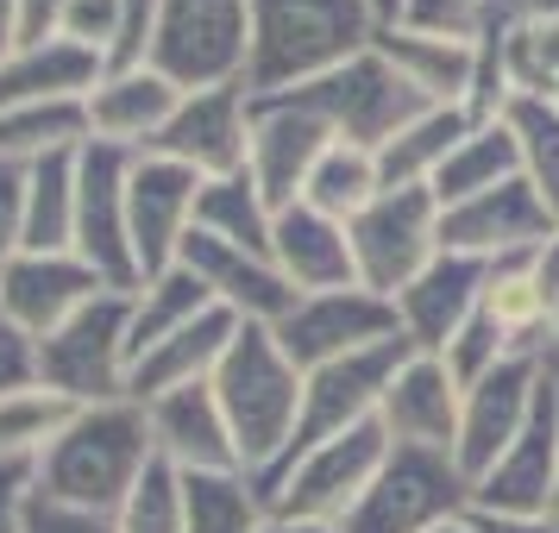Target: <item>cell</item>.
<instances>
[{"instance_id": "31", "label": "cell", "mask_w": 559, "mask_h": 533, "mask_svg": "<svg viewBox=\"0 0 559 533\" xmlns=\"http://www.w3.org/2000/svg\"><path fill=\"white\" fill-rule=\"evenodd\" d=\"M88 152V101H32L0 107V163H51Z\"/></svg>"}, {"instance_id": "58", "label": "cell", "mask_w": 559, "mask_h": 533, "mask_svg": "<svg viewBox=\"0 0 559 533\" xmlns=\"http://www.w3.org/2000/svg\"><path fill=\"white\" fill-rule=\"evenodd\" d=\"M547 327H554V358H559V295H554V320Z\"/></svg>"}, {"instance_id": "54", "label": "cell", "mask_w": 559, "mask_h": 533, "mask_svg": "<svg viewBox=\"0 0 559 533\" xmlns=\"http://www.w3.org/2000/svg\"><path fill=\"white\" fill-rule=\"evenodd\" d=\"M20 51V26H13V0H0V63Z\"/></svg>"}, {"instance_id": "29", "label": "cell", "mask_w": 559, "mask_h": 533, "mask_svg": "<svg viewBox=\"0 0 559 533\" xmlns=\"http://www.w3.org/2000/svg\"><path fill=\"white\" fill-rule=\"evenodd\" d=\"M484 314L490 327L509 339V352L528 358H554V295L534 270V257H509V264H490V282H484Z\"/></svg>"}, {"instance_id": "51", "label": "cell", "mask_w": 559, "mask_h": 533, "mask_svg": "<svg viewBox=\"0 0 559 533\" xmlns=\"http://www.w3.org/2000/svg\"><path fill=\"white\" fill-rule=\"evenodd\" d=\"M472 528L478 533H559V514H484V508H472Z\"/></svg>"}, {"instance_id": "8", "label": "cell", "mask_w": 559, "mask_h": 533, "mask_svg": "<svg viewBox=\"0 0 559 533\" xmlns=\"http://www.w3.org/2000/svg\"><path fill=\"white\" fill-rule=\"evenodd\" d=\"M383 458H390V433L371 421V427H353V433H340V439L308 446L302 458H289L283 471H271L258 489H264L271 514H314V521H340L346 528V514L371 489Z\"/></svg>"}, {"instance_id": "10", "label": "cell", "mask_w": 559, "mask_h": 533, "mask_svg": "<svg viewBox=\"0 0 559 533\" xmlns=\"http://www.w3.org/2000/svg\"><path fill=\"white\" fill-rule=\"evenodd\" d=\"M408 352H415L408 339H390V346H371V352H353V358H333V364L302 371V421H296V439H289L283 464L302 458L308 446H321V439H340V433H353V427H371L378 408H383V389H390V377L403 371Z\"/></svg>"}, {"instance_id": "38", "label": "cell", "mask_w": 559, "mask_h": 533, "mask_svg": "<svg viewBox=\"0 0 559 533\" xmlns=\"http://www.w3.org/2000/svg\"><path fill=\"white\" fill-rule=\"evenodd\" d=\"M76 157L26 170V252H76Z\"/></svg>"}, {"instance_id": "16", "label": "cell", "mask_w": 559, "mask_h": 533, "mask_svg": "<svg viewBox=\"0 0 559 533\" xmlns=\"http://www.w3.org/2000/svg\"><path fill=\"white\" fill-rule=\"evenodd\" d=\"M195 202H202V177L182 170L170 157H132V257H139V282L182 264V245L195 232Z\"/></svg>"}, {"instance_id": "46", "label": "cell", "mask_w": 559, "mask_h": 533, "mask_svg": "<svg viewBox=\"0 0 559 533\" xmlns=\"http://www.w3.org/2000/svg\"><path fill=\"white\" fill-rule=\"evenodd\" d=\"M152 38H157V0H120V51H114L107 70L152 63Z\"/></svg>"}, {"instance_id": "4", "label": "cell", "mask_w": 559, "mask_h": 533, "mask_svg": "<svg viewBox=\"0 0 559 533\" xmlns=\"http://www.w3.org/2000/svg\"><path fill=\"white\" fill-rule=\"evenodd\" d=\"M38 383L76 408L132 402V289H107L57 332H45L38 339Z\"/></svg>"}, {"instance_id": "32", "label": "cell", "mask_w": 559, "mask_h": 533, "mask_svg": "<svg viewBox=\"0 0 559 533\" xmlns=\"http://www.w3.org/2000/svg\"><path fill=\"white\" fill-rule=\"evenodd\" d=\"M478 126L465 107H421L390 145L378 152V170H383V189H428L440 177V163L459 152V138Z\"/></svg>"}, {"instance_id": "14", "label": "cell", "mask_w": 559, "mask_h": 533, "mask_svg": "<svg viewBox=\"0 0 559 533\" xmlns=\"http://www.w3.org/2000/svg\"><path fill=\"white\" fill-rule=\"evenodd\" d=\"M132 152L88 145L76 157V257L95 264L107 289H139V257H132Z\"/></svg>"}, {"instance_id": "12", "label": "cell", "mask_w": 559, "mask_h": 533, "mask_svg": "<svg viewBox=\"0 0 559 533\" xmlns=\"http://www.w3.org/2000/svg\"><path fill=\"white\" fill-rule=\"evenodd\" d=\"M554 383V358H528L515 352L503 358L490 377H478L465 389V408H459V439H453V458L465 483H478L497 458L522 439V427L534 421V408Z\"/></svg>"}, {"instance_id": "41", "label": "cell", "mask_w": 559, "mask_h": 533, "mask_svg": "<svg viewBox=\"0 0 559 533\" xmlns=\"http://www.w3.org/2000/svg\"><path fill=\"white\" fill-rule=\"evenodd\" d=\"M509 132L522 145V177L534 182V195L554 207V220H559V107L554 101H515L509 107Z\"/></svg>"}, {"instance_id": "37", "label": "cell", "mask_w": 559, "mask_h": 533, "mask_svg": "<svg viewBox=\"0 0 559 533\" xmlns=\"http://www.w3.org/2000/svg\"><path fill=\"white\" fill-rule=\"evenodd\" d=\"M497 51H503V76H509V107L515 101H554L559 107V20L522 13L497 38Z\"/></svg>"}, {"instance_id": "26", "label": "cell", "mask_w": 559, "mask_h": 533, "mask_svg": "<svg viewBox=\"0 0 559 533\" xmlns=\"http://www.w3.org/2000/svg\"><path fill=\"white\" fill-rule=\"evenodd\" d=\"M239 327H246V320H233L227 307H207V314H195L182 332L157 339L145 358H132L127 396L145 408V402H157V396H170V389L214 383V371H221V358H227V346H233V332H239Z\"/></svg>"}, {"instance_id": "53", "label": "cell", "mask_w": 559, "mask_h": 533, "mask_svg": "<svg viewBox=\"0 0 559 533\" xmlns=\"http://www.w3.org/2000/svg\"><path fill=\"white\" fill-rule=\"evenodd\" d=\"M534 270H540V282H547V295H559V227H554V239L534 252Z\"/></svg>"}, {"instance_id": "27", "label": "cell", "mask_w": 559, "mask_h": 533, "mask_svg": "<svg viewBox=\"0 0 559 533\" xmlns=\"http://www.w3.org/2000/svg\"><path fill=\"white\" fill-rule=\"evenodd\" d=\"M378 51L390 57V70L421 95L428 107H465L472 101V82H478V45H459V38H440V32L421 26H383Z\"/></svg>"}, {"instance_id": "50", "label": "cell", "mask_w": 559, "mask_h": 533, "mask_svg": "<svg viewBox=\"0 0 559 533\" xmlns=\"http://www.w3.org/2000/svg\"><path fill=\"white\" fill-rule=\"evenodd\" d=\"M26 496H32V471H20V464H0V533H20Z\"/></svg>"}, {"instance_id": "39", "label": "cell", "mask_w": 559, "mask_h": 533, "mask_svg": "<svg viewBox=\"0 0 559 533\" xmlns=\"http://www.w3.org/2000/svg\"><path fill=\"white\" fill-rule=\"evenodd\" d=\"M378 195H383L378 152H358V145H333V152L314 163V177H308V189H302V202L314 207V214L346 220V227H353Z\"/></svg>"}, {"instance_id": "2", "label": "cell", "mask_w": 559, "mask_h": 533, "mask_svg": "<svg viewBox=\"0 0 559 533\" xmlns=\"http://www.w3.org/2000/svg\"><path fill=\"white\" fill-rule=\"evenodd\" d=\"M378 7L371 0H252V57L246 88L283 95L302 82L340 70L346 57L378 45Z\"/></svg>"}, {"instance_id": "11", "label": "cell", "mask_w": 559, "mask_h": 533, "mask_svg": "<svg viewBox=\"0 0 559 533\" xmlns=\"http://www.w3.org/2000/svg\"><path fill=\"white\" fill-rule=\"evenodd\" d=\"M271 332H277V346L296 358L302 371H314V364H333V358H353V352H371V346L403 339V320H396V302H390V295L353 282V289L296 295Z\"/></svg>"}, {"instance_id": "19", "label": "cell", "mask_w": 559, "mask_h": 533, "mask_svg": "<svg viewBox=\"0 0 559 533\" xmlns=\"http://www.w3.org/2000/svg\"><path fill=\"white\" fill-rule=\"evenodd\" d=\"M554 496H559V389L547 383L522 439L472 483V508H484V514H554Z\"/></svg>"}, {"instance_id": "6", "label": "cell", "mask_w": 559, "mask_h": 533, "mask_svg": "<svg viewBox=\"0 0 559 533\" xmlns=\"http://www.w3.org/2000/svg\"><path fill=\"white\" fill-rule=\"evenodd\" d=\"M472 508V483L453 452L433 446H390L383 471L346 514V533H433Z\"/></svg>"}, {"instance_id": "36", "label": "cell", "mask_w": 559, "mask_h": 533, "mask_svg": "<svg viewBox=\"0 0 559 533\" xmlns=\"http://www.w3.org/2000/svg\"><path fill=\"white\" fill-rule=\"evenodd\" d=\"M70 414H76V402H63V396L45 389L38 377L20 383V389H7V396H0V464L32 471V464L45 458V446L70 427Z\"/></svg>"}, {"instance_id": "24", "label": "cell", "mask_w": 559, "mask_h": 533, "mask_svg": "<svg viewBox=\"0 0 559 533\" xmlns=\"http://www.w3.org/2000/svg\"><path fill=\"white\" fill-rule=\"evenodd\" d=\"M145 421H152V446L157 458L170 464V471H246L239 464V446H233V427L221 402H214V389L195 383V389H170V396H157L145 402Z\"/></svg>"}, {"instance_id": "45", "label": "cell", "mask_w": 559, "mask_h": 533, "mask_svg": "<svg viewBox=\"0 0 559 533\" xmlns=\"http://www.w3.org/2000/svg\"><path fill=\"white\" fill-rule=\"evenodd\" d=\"M26 252V170L0 163V264Z\"/></svg>"}, {"instance_id": "21", "label": "cell", "mask_w": 559, "mask_h": 533, "mask_svg": "<svg viewBox=\"0 0 559 533\" xmlns=\"http://www.w3.org/2000/svg\"><path fill=\"white\" fill-rule=\"evenodd\" d=\"M459 408L465 389L447 371L440 352H408L403 371L390 377L378 408V427L390 433V446H433V452H453L459 439Z\"/></svg>"}, {"instance_id": "5", "label": "cell", "mask_w": 559, "mask_h": 533, "mask_svg": "<svg viewBox=\"0 0 559 533\" xmlns=\"http://www.w3.org/2000/svg\"><path fill=\"white\" fill-rule=\"evenodd\" d=\"M283 95L302 101L340 145H358V152H383V145L428 107L396 70H390V57H383L378 45L346 57V63L328 70V76L302 82V88H283Z\"/></svg>"}, {"instance_id": "55", "label": "cell", "mask_w": 559, "mask_h": 533, "mask_svg": "<svg viewBox=\"0 0 559 533\" xmlns=\"http://www.w3.org/2000/svg\"><path fill=\"white\" fill-rule=\"evenodd\" d=\"M371 7H378V20H383V26H396V20H403V7H408V0H371Z\"/></svg>"}, {"instance_id": "48", "label": "cell", "mask_w": 559, "mask_h": 533, "mask_svg": "<svg viewBox=\"0 0 559 533\" xmlns=\"http://www.w3.org/2000/svg\"><path fill=\"white\" fill-rule=\"evenodd\" d=\"M38 377V346H32L26 332L7 320V307H0V396L7 389H20V383Z\"/></svg>"}, {"instance_id": "33", "label": "cell", "mask_w": 559, "mask_h": 533, "mask_svg": "<svg viewBox=\"0 0 559 533\" xmlns=\"http://www.w3.org/2000/svg\"><path fill=\"white\" fill-rule=\"evenodd\" d=\"M264 521H271V502L252 471H189L182 477V533H264Z\"/></svg>"}, {"instance_id": "9", "label": "cell", "mask_w": 559, "mask_h": 533, "mask_svg": "<svg viewBox=\"0 0 559 533\" xmlns=\"http://www.w3.org/2000/svg\"><path fill=\"white\" fill-rule=\"evenodd\" d=\"M346 232H353L358 282L390 295V302L447 252L440 245V202H433V189H383Z\"/></svg>"}, {"instance_id": "3", "label": "cell", "mask_w": 559, "mask_h": 533, "mask_svg": "<svg viewBox=\"0 0 559 533\" xmlns=\"http://www.w3.org/2000/svg\"><path fill=\"white\" fill-rule=\"evenodd\" d=\"M207 389L227 414L239 464L252 477H271L302 421V364L283 352L271 327H239Z\"/></svg>"}, {"instance_id": "56", "label": "cell", "mask_w": 559, "mask_h": 533, "mask_svg": "<svg viewBox=\"0 0 559 533\" xmlns=\"http://www.w3.org/2000/svg\"><path fill=\"white\" fill-rule=\"evenodd\" d=\"M433 533H478V528H472V508H465V514H453V521H440Z\"/></svg>"}, {"instance_id": "30", "label": "cell", "mask_w": 559, "mask_h": 533, "mask_svg": "<svg viewBox=\"0 0 559 533\" xmlns=\"http://www.w3.org/2000/svg\"><path fill=\"white\" fill-rule=\"evenodd\" d=\"M515 177H522V145H515L509 113H503V120H478V126L465 132L459 152L440 163V177L428 189L440 207H459V202H472V195H484V189H503Z\"/></svg>"}, {"instance_id": "13", "label": "cell", "mask_w": 559, "mask_h": 533, "mask_svg": "<svg viewBox=\"0 0 559 533\" xmlns=\"http://www.w3.org/2000/svg\"><path fill=\"white\" fill-rule=\"evenodd\" d=\"M252 120H258V95L246 82L189 88L177 107V120L157 138V152H145V157H170L182 170H195L202 182L239 177L252 163Z\"/></svg>"}, {"instance_id": "34", "label": "cell", "mask_w": 559, "mask_h": 533, "mask_svg": "<svg viewBox=\"0 0 559 533\" xmlns=\"http://www.w3.org/2000/svg\"><path fill=\"white\" fill-rule=\"evenodd\" d=\"M271 227H277V202L252 182V170L202 182L195 232L221 239V245H239V252H271Z\"/></svg>"}, {"instance_id": "49", "label": "cell", "mask_w": 559, "mask_h": 533, "mask_svg": "<svg viewBox=\"0 0 559 533\" xmlns=\"http://www.w3.org/2000/svg\"><path fill=\"white\" fill-rule=\"evenodd\" d=\"M63 7H70V0H13L20 45H45V38H57V26H63Z\"/></svg>"}, {"instance_id": "42", "label": "cell", "mask_w": 559, "mask_h": 533, "mask_svg": "<svg viewBox=\"0 0 559 533\" xmlns=\"http://www.w3.org/2000/svg\"><path fill=\"white\" fill-rule=\"evenodd\" d=\"M114 533H182V477L157 458L145 483L127 496V508L114 514Z\"/></svg>"}, {"instance_id": "7", "label": "cell", "mask_w": 559, "mask_h": 533, "mask_svg": "<svg viewBox=\"0 0 559 533\" xmlns=\"http://www.w3.org/2000/svg\"><path fill=\"white\" fill-rule=\"evenodd\" d=\"M252 57V0H157L152 70L177 88L246 82Z\"/></svg>"}, {"instance_id": "44", "label": "cell", "mask_w": 559, "mask_h": 533, "mask_svg": "<svg viewBox=\"0 0 559 533\" xmlns=\"http://www.w3.org/2000/svg\"><path fill=\"white\" fill-rule=\"evenodd\" d=\"M57 38H70L82 51H95L102 63H114V51H120V0H70Z\"/></svg>"}, {"instance_id": "20", "label": "cell", "mask_w": 559, "mask_h": 533, "mask_svg": "<svg viewBox=\"0 0 559 533\" xmlns=\"http://www.w3.org/2000/svg\"><path fill=\"white\" fill-rule=\"evenodd\" d=\"M340 138H333L302 101H289V95H258V120H252V182L271 195L277 207L302 202L308 177H314V163L333 152Z\"/></svg>"}, {"instance_id": "43", "label": "cell", "mask_w": 559, "mask_h": 533, "mask_svg": "<svg viewBox=\"0 0 559 533\" xmlns=\"http://www.w3.org/2000/svg\"><path fill=\"white\" fill-rule=\"evenodd\" d=\"M440 358H447V371L459 377V389H472V383L490 377V371H497L503 358H515V352H509V339H503V332L490 327V314L478 307V314H472V320H465V327L453 332V346H447Z\"/></svg>"}, {"instance_id": "52", "label": "cell", "mask_w": 559, "mask_h": 533, "mask_svg": "<svg viewBox=\"0 0 559 533\" xmlns=\"http://www.w3.org/2000/svg\"><path fill=\"white\" fill-rule=\"evenodd\" d=\"M264 533H346L340 521H314V514H271Z\"/></svg>"}, {"instance_id": "18", "label": "cell", "mask_w": 559, "mask_h": 533, "mask_svg": "<svg viewBox=\"0 0 559 533\" xmlns=\"http://www.w3.org/2000/svg\"><path fill=\"white\" fill-rule=\"evenodd\" d=\"M182 95L189 88H177L152 63L102 70V82L88 88V145H114V152H132V157L157 152V138L177 120Z\"/></svg>"}, {"instance_id": "17", "label": "cell", "mask_w": 559, "mask_h": 533, "mask_svg": "<svg viewBox=\"0 0 559 533\" xmlns=\"http://www.w3.org/2000/svg\"><path fill=\"white\" fill-rule=\"evenodd\" d=\"M95 295H107V282L76 252H20L0 264V307L32 346L57 332L70 314H82Z\"/></svg>"}, {"instance_id": "15", "label": "cell", "mask_w": 559, "mask_h": 533, "mask_svg": "<svg viewBox=\"0 0 559 533\" xmlns=\"http://www.w3.org/2000/svg\"><path fill=\"white\" fill-rule=\"evenodd\" d=\"M554 207L534 195L528 177L503 182V189H484L472 202L440 207V245L465 257H484V264H509V257H534L547 239H554Z\"/></svg>"}, {"instance_id": "25", "label": "cell", "mask_w": 559, "mask_h": 533, "mask_svg": "<svg viewBox=\"0 0 559 533\" xmlns=\"http://www.w3.org/2000/svg\"><path fill=\"white\" fill-rule=\"evenodd\" d=\"M271 264L283 270V282H289L296 295L353 289L358 282L346 220H328V214H314L308 202L277 207V227H271Z\"/></svg>"}, {"instance_id": "59", "label": "cell", "mask_w": 559, "mask_h": 533, "mask_svg": "<svg viewBox=\"0 0 559 533\" xmlns=\"http://www.w3.org/2000/svg\"><path fill=\"white\" fill-rule=\"evenodd\" d=\"M554 389H559V358H554ZM554 514H559V496H554Z\"/></svg>"}, {"instance_id": "28", "label": "cell", "mask_w": 559, "mask_h": 533, "mask_svg": "<svg viewBox=\"0 0 559 533\" xmlns=\"http://www.w3.org/2000/svg\"><path fill=\"white\" fill-rule=\"evenodd\" d=\"M102 57L70 45V38H45V45H20L0 63V107H32V101H88V88L102 82Z\"/></svg>"}, {"instance_id": "35", "label": "cell", "mask_w": 559, "mask_h": 533, "mask_svg": "<svg viewBox=\"0 0 559 533\" xmlns=\"http://www.w3.org/2000/svg\"><path fill=\"white\" fill-rule=\"evenodd\" d=\"M214 295L202 289V277L189 270V264H170V270H157L132 289V358H145L157 339H170L182 332L195 314H207Z\"/></svg>"}, {"instance_id": "22", "label": "cell", "mask_w": 559, "mask_h": 533, "mask_svg": "<svg viewBox=\"0 0 559 533\" xmlns=\"http://www.w3.org/2000/svg\"><path fill=\"white\" fill-rule=\"evenodd\" d=\"M484 282H490V264L465 252H440L396 295V320H403V339L415 352H447L453 332L484 307Z\"/></svg>"}, {"instance_id": "40", "label": "cell", "mask_w": 559, "mask_h": 533, "mask_svg": "<svg viewBox=\"0 0 559 533\" xmlns=\"http://www.w3.org/2000/svg\"><path fill=\"white\" fill-rule=\"evenodd\" d=\"M522 13H528V0H408L403 26L440 32V38H459V45H490Z\"/></svg>"}, {"instance_id": "23", "label": "cell", "mask_w": 559, "mask_h": 533, "mask_svg": "<svg viewBox=\"0 0 559 533\" xmlns=\"http://www.w3.org/2000/svg\"><path fill=\"white\" fill-rule=\"evenodd\" d=\"M182 264L202 277L214 307H227L233 320H246V327H277L283 307L296 302V289L283 282L271 252H239V245H221V239H207V232H189Z\"/></svg>"}, {"instance_id": "57", "label": "cell", "mask_w": 559, "mask_h": 533, "mask_svg": "<svg viewBox=\"0 0 559 533\" xmlns=\"http://www.w3.org/2000/svg\"><path fill=\"white\" fill-rule=\"evenodd\" d=\"M528 13H547V20H559V0H528Z\"/></svg>"}, {"instance_id": "47", "label": "cell", "mask_w": 559, "mask_h": 533, "mask_svg": "<svg viewBox=\"0 0 559 533\" xmlns=\"http://www.w3.org/2000/svg\"><path fill=\"white\" fill-rule=\"evenodd\" d=\"M20 533H114V521H102V514H76V508H57V502H45V496H26Z\"/></svg>"}, {"instance_id": "1", "label": "cell", "mask_w": 559, "mask_h": 533, "mask_svg": "<svg viewBox=\"0 0 559 533\" xmlns=\"http://www.w3.org/2000/svg\"><path fill=\"white\" fill-rule=\"evenodd\" d=\"M152 464H157V446H152L145 408L95 402V408H76L70 427L57 433L51 446H45V458L32 464V496L114 521L127 508V496L145 483Z\"/></svg>"}]
</instances>
